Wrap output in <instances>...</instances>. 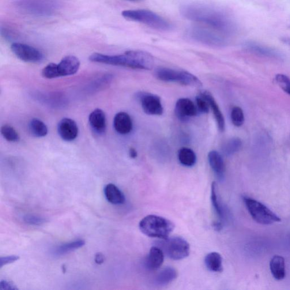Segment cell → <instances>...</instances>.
<instances>
[{
    "label": "cell",
    "instance_id": "obj_10",
    "mask_svg": "<svg viewBox=\"0 0 290 290\" xmlns=\"http://www.w3.org/2000/svg\"><path fill=\"white\" fill-rule=\"evenodd\" d=\"M11 50L22 61L27 63H39L44 59L43 53L30 45L14 43L11 46Z\"/></svg>",
    "mask_w": 290,
    "mask_h": 290
},
{
    "label": "cell",
    "instance_id": "obj_21",
    "mask_svg": "<svg viewBox=\"0 0 290 290\" xmlns=\"http://www.w3.org/2000/svg\"><path fill=\"white\" fill-rule=\"evenodd\" d=\"M270 269L276 280L278 281L284 280L286 277L285 258L281 256H274L270 262Z\"/></svg>",
    "mask_w": 290,
    "mask_h": 290
},
{
    "label": "cell",
    "instance_id": "obj_37",
    "mask_svg": "<svg viewBox=\"0 0 290 290\" xmlns=\"http://www.w3.org/2000/svg\"><path fill=\"white\" fill-rule=\"evenodd\" d=\"M18 289L12 282L1 280L0 282V290H16Z\"/></svg>",
    "mask_w": 290,
    "mask_h": 290
},
{
    "label": "cell",
    "instance_id": "obj_24",
    "mask_svg": "<svg viewBox=\"0 0 290 290\" xmlns=\"http://www.w3.org/2000/svg\"><path fill=\"white\" fill-rule=\"evenodd\" d=\"M245 47L247 50L258 55L270 58H277L278 56L277 52L272 49L254 42L247 43L245 45Z\"/></svg>",
    "mask_w": 290,
    "mask_h": 290
},
{
    "label": "cell",
    "instance_id": "obj_20",
    "mask_svg": "<svg viewBox=\"0 0 290 290\" xmlns=\"http://www.w3.org/2000/svg\"><path fill=\"white\" fill-rule=\"evenodd\" d=\"M104 193L107 200L112 204H123L126 201L125 195L114 184H107L104 188Z\"/></svg>",
    "mask_w": 290,
    "mask_h": 290
},
{
    "label": "cell",
    "instance_id": "obj_30",
    "mask_svg": "<svg viewBox=\"0 0 290 290\" xmlns=\"http://www.w3.org/2000/svg\"><path fill=\"white\" fill-rule=\"evenodd\" d=\"M1 133L6 141L16 142L20 140V135L14 128L9 125H4L1 128Z\"/></svg>",
    "mask_w": 290,
    "mask_h": 290
},
{
    "label": "cell",
    "instance_id": "obj_38",
    "mask_svg": "<svg viewBox=\"0 0 290 290\" xmlns=\"http://www.w3.org/2000/svg\"><path fill=\"white\" fill-rule=\"evenodd\" d=\"M104 261V257L102 254L97 253L96 255L95 262L97 264L100 265Z\"/></svg>",
    "mask_w": 290,
    "mask_h": 290
},
{
    "label": "cell",
    "instance_id": "obj_19",
    "mask_svg": "<svg viewBox=\"0 0 290 290\" xmlns=\"http://www.w3.org/2000/svg\"><path fill=\"white\" fill-rule=\"evenodd\" d=\"M208 160L210 167L218 179H223L225 174V165L223 157L219 153L213 150L208 154Z\"/></svg>",
    "mask_w": 290,
    "mask_h": 290
},
{
    "label": "cell",
    "instance_id": "obj_9",
    "mask_svg": "<svg viewBox=\"0 0 290 290\" xmlns=\"http://www.w3.org/2000/svg\"><path fill=\"white\" fill-rule=\"evenodd\" d=\"M157 246L160 247L168 258L174 260L185 258L190 253L189 243L181 237H168L158 242Z\"/></svg>",
    "mask_w": 290,
    "mask_h": 290
},
{
    "label": "cell",
    "instance_id": "obj_34",
    "mask_svg": "<svg viewBox=\"0 0 290 290\" xmlns=\"http://www.w3.org/2000/svg\"><path fill=\"white\" fill-rule=\"evenodd\" d=\"M24 221L25 223L32 226L42 225L47 222L46 218L32 214L26 215L24 217Z\"/></svg>",
    "mask_w": 290,
    "mask_h": 290
},
{
    "label": "cell",
    "instance_id": "obj_28",
    "mask_svg": "<svg viewBox=\"0 0 290 290\" xmlns=\"http://www.w3.org/2000/svg\"><path fill=\"white\" fill-rule=\"evenodd\" d=\"M211 201H212V206L216 212L217 216L219 218L218 222L222 224V221L224 218V212L223 207L221 205L219 198H218L217 194V187L216 183H213L212 185V192H211Z\"/></svg>",
    "mask_w": 290,
    "mask_h": 290
},
{
    "label": "cell",
    "instance_id": "obj_17",
    "mask_svg": "<svg viewBox=\"0 0 290 290\" xmlns=\"http://www.w3.org/2000/svg\"><path fill=\"white\" fill-rule=\"evenodd\" d=\"M164 258L163 252L160 247L158 246L152 247L146 259V267L150 270H158L163 264Z\"/></svg>",
    "mask_w": 290,
    "mask_h": 290
},
{
    "label": "cell",
    "instance_id": "obj_36",
    "mask_svg": "<svg viewBox=\"0 0 290 290\" xmlns=\"http://www.w3.org/2000/svg\"><path fill=\"white\" fill-rule=\"evenodd\" d=\"M19 258H20L19 256L15 255L1 257L0 258V267L2 268L3 266L16 262Z\"/></svg>",
    "mask_w": 290,
    "mask_h": 290
},
{
    "label": "cell",
    "instance_id": "obj_27",
    "mask_svg": "<svg viewBox=\"0 0 290 290\" xmlns=\"http://www.w3.org/2000/svg\"><path fill=\"white\" fill-rule=\"evenodd\" d=\"M242 146V141L239 138L234 137L228 139L222 148V153L229 157L238 152Z\"/></svg>",
    "mask_w": 290,
    "mask_h": 290
},
{
    "label": "cell",
    "instance_id": "obj_35",
    "mask_svg": "<svg viewBox=\"0 0 290 290\" xmlns=\"http://www.w3.org/2000/svg\"><path fill=\"white\" fill-rule=\"evenodd\" d=\"M196 106L199 112L202 114H208L209 112L210 105L208 101L206 100L202 96H199L195 98Z\"/></svg>",
    "mask_w": 290,
    "mask_h": 290
},
{
    "label": "cell",
    "instance_id": "obj_16",
    "mask_svg": "<svg viewBox=\"0 0 290 290\" xmlns=\"http://www.w3.org/2000/svg\"><path fill=\"white\" fill-rule=\"evenodd\" d=\"M114 127L117 132L120 134H129L133 129L132 120L127 113L120 112L115 116Z\"/></svg>",
    "mask_w": 290,
    "mask_h": 290
},
{
    "label": "cell",
    "instance_id": "obj_15",
    "mask_svg": "<svg viewBox=\"0 0 290 290\" xmlns=\"http://www.w3.org/2000/svg\"><path fill=\"white\" fill-rule=\"evenodd\" d=\"M89 122L94 133L99 135L105 133L107 129L106 116L101 109H96L90 114Z\"/></svg>",
    "mask_w": 290,
    "mask_h": 290
},
{
    "label": "cell",
    "instance_id": "obj_18",
    "mask_svg": "<svg viewBox=\"0 0 290 290\" xmlns=\"http://www.w3.org/2000/svg\"><path fill=\"white\" fill-rule=\"evenodd\" d=\"M200 95L208 101L210 107L212 109L215 119H216L218 129L221 132H223L225 130V120L219 105L210 93L205 91L202 92Z\"/></svg>",
    "mask_w": 290,
    "mask_h": 290
},
{
    "label": "cell",
    "instance_id": "obj_25",
    "mask_svg": "<svg viewBox=\"0 0 290 290\" xmlns=\"http://www.w3.org/2000/svg\"><path fill=\"white\" fill-rule=\"evenodd\" d=\"M29 128L30 133L35 137H44L48 134V128L46 124L37 118L32 119L30 122Z\"/></svg>",
    "mask_w": 290,
    "mask_h": 290
},
{
    "label": "cell",
    "instance_id": "obj_26",
    "mask_svg": "<svg viewBox=\"0 0 290 290\" xmlns=\"http://www.w3.org/2000/svg\"><path fill=\"white\" fill-rule=\"evenodd\" d=\"M178 160L180 163L184 166L192 167L196 163L197 157L193 150L183 148L179 150Z\"/></svg>",
    "mask_w": 290,
    "mask_h": 290
},
{
    "label": "cell",
    "instance_id": "obj_11",
    "mask_svg": "<svg viewBox=\"0 0 290 290\" xmlns=\"http://www.w3.org/2000/svg\"><path fill=\"white\" fill-rule=\"evenodd\" d=\"M136 98L140 101L143 111L149 115L161 116L163 107L160 97L148 93H138Z\"/></svg>",
    "mask_w": 290,
    "mask_h": 290
},
{
    "label": "cell",
    "instance_id": "obj_40",
    "mask_svg": "<svg viewBox=\"0 0 290 290\" xmlns=\"http://www.w3.org/2000/svg\"><path fill=\"white\" fill-rule=\"evenodd\" d=\"M128 1H139V0H128Z\"/></svg>",
    "mask_w": 290,
    "mask_h": 290
},
{
    "label": "cell",
    "instance_id": "obj_1",
    "mask_svg": "<svg viewBox=\"0 0 290 290\" xmlns=\"http://www.w3.org/2000/svg\"><path fill=\"white\" fill-rule=\"evenodd\" d=\"M181 13L188 20L208 26L227 36L235 32L236 26L232 19L223 11L212 6L186 5L181 8Z\"/></svg>",
    "mask_w": 290,
    "mask_h": 290
},
{
    "label": "cell",
    "instance_id": "obj_12",
    "mask_svg": "<svg viewBox=\"0 0 290 290\" xmlns=\"http://www.w3.org/2000/svg\"><path fill=\"white\" fill-rule=\"evenodd\" d=\"M175 112L181 122L186 123L192 117L197 116L199 111L196 105H195L191 100L188 98H180L176 101Z\"/></svg>",
    "mask_w": 290,
    "mask_h": 290
},
{
    "label": "cell",
    "instance_id": "obj_6",
    "mask_svg": "<svg viewBox=\"0 0 290 290\" xmlns=\"http://www.w3.org/2000/svg\"><path fill=\"white\" fill-rule=\"evenodd\" d=\"M243 200L253 220L263 225H272L281 221V218L262 203L248 196H243Z\"/></svg>",
    "mask_w": 290,
    "mask_h": 290
},
{
    "label": "cell",
    "instance_id": "obj_7",
    "mask_svg": "<svg viewBox=\"0 0 290 290\" xmlns=\"http://www.w3.org/2000/svg\"><path fill=\"white\" fill-rule=\"evenodd\" d=\"M155 76L161 81L178 83L192 87L200 88L202 86V82L197 77L187 71L158 67L155 71Z\"/></svg>",
    "mask_w": 290,
    "mask_h": 290
},
{
    "label": "cell",
    "instance_id": "obj_5",
    "mask_svg": "<svg viewBox=\"0 0 290 290\" xmlns=\"http://www.w3.org/2000/svg\"><path fill=\"white\" fill-rule=\"evenodd\" d=\"M16 6L22 12L35 16H51L58 12V0H18Z\"/></svg>",
    "mask_w": 290,
    "mask_h": 290
},
{
    "label": "cell",
    "instance_id": "obj_39",
    "mask_svg": "<svg viewBox=\"0 0 290 290\" xmlns=\"http://www.w3.org/2000/svg\"><path fill=\"white\" fill-rule=\"evenodd\" d=\"M129 156L132 159H134V158H137L138 156L137 152L136 150L134 148H130L129 149Z\"/></svg>",
    "mask_w": 290,
    "mask_h": 290
},
{
    "label": "cell",
    "instance_id": "obj_13",
    "mask_svg": "<svg viewBox=\"0 0 290 290\" xmlns=\"http://www.w3.org/2000/svg\"><path fill=\"white\" fill-rule=\"evenodd\" d=\"M58 131L60 137L67 142L76 139L79 131L77 123L69 118H64L60 120L58 126Z\"/></svg>",
    "mask_w": 290,
    "mask_h": 290
},
{
    "label": "cell",
    "instance_id": "obj_33",
    "mask_svg": "<svg viewBox=\"0 0 290 290\" xmlns=\"http://www.w3.org/2000/svg\"><path fill=\"white\" fill-rule=\"evenodd\" d=\"M276 81L278 85L290 96V79L285 74H278L276 76Z\"/></svg>",
    "mask_w": 290,
    "mask_h": 290
},
{
    "label": "cell",
    "instance_id": "obj_2",
    "mask_svg": "<svg viewBox=\"0 0 290 290\" xmlns=\"http://www.w3.org/2000/svg\"><path fill=\"white\" fill-rule=\"evenodd\" d=\"M89 60L94 63L139 70H151L154 64L153 56L148 52L141 51H129L118 55L94 53L90 56Z\"/></svg>",
    "mask_w": 290,
    "mask_h": 290
},
{
    "label": "cell",
    "instance_id": "obj_32",
    "mask_svg": "<svg viewBox=\"0 0 290 290\" xmlns=\"http://www.w3.org/2000/svg\"><path fill=\"white\" fill-rule=\"evenodd\" d=\"M42 76L45 78L54 79L59 77L57 64L50 63L42 70Z\"/></svg>",
    "mask_w": 290,
    "mask_h": 290
},
{
    "label": "cell",
    "instance_id": "obj_14",
    "mask_svg": "<svg viewBox=\"0 0 290 290\" xmlns=\"http://www.w3.org/2000/svg\"><path fill=\"white\" fill-rule=\"evenodd\" d=\"M59 77L72 76L76 74L80 66V62L74 56H67L57 64Z\"/></svg>",
    "mask_w": 290,
    "mask_h": 290
},
{
    "label": "cell",
    "instance_id": "obj_8",
    "mask_svg": "<svg viewBox=\"0 0 290 290\" xmlns=\"http://www.w3.org/2000/svg\"><path fill=\"white\" fill-rule=\"evenodd\" d=\"M188 35L198 42L214 47H223L228 43V36L209 28L193 27L188 30Z\"/></svg>",
    "mask_w": 290,
    "mask_h": 290
},
{
    "label": "cell",
    "instance_id": "obj_31",
    "mask_svg": "<svg viewBox=\"0 0 290 290\" xmlns=\"http://www.w3.org/2000/svg\"><path fill=\"white\" fill-rule=\"evenodd\" d=\"M231 121L233 125L237 127L243 126L244 123V115L242 109L239 107H234L231 113Z\"/></svg>",
    "mask_w": 290,
    "mask_h": 290
},
{
    "label": "cell",
    "instance_id": "obj_23",
    "mask_svg": "<svg viewBox=\"0 0 290 290\" xmlns=\"http://www.w3.org/2000/svg\"><path fill=\"white\" fill-rule=\"evenodd\" d=\"M223 259L218 252H211L205 258V265L208 270L213 272H222L223 271Z\"/></svg>",
    "mask_w": 290,
    "mask_h": 290
},
{
    "label": "cell",
    "instance_id": "obj_3",
    "mask_svg": "<svg viewBox=\"0 0 290 290\" xmlns=\"http://www.w3.org/2000/svg\"><path fill=\"white\" fill-rule=\"evenodd\" d=\"M141 231L150 238L163 239L174 231L175 225L171 221L156 215H149L139 222Z\"/></svg>",
    "mask_w": 290,
    "mask_h": 290
},
{
    "label": "cell",
    "instance_id": "obj_29",
    "mask_svg": "<svg viewBox=\"0 0 290 290\" xmlns=\"http://www.w3.org/2000/svg\"><path fill=\"white\" fill-rule=\"evenodd\" d=\"M85 242L84 240H77L72 242L64 244L56 248L54 254L58 256L68 254L82 247L85 246Z\"/></svg>",
    "mask_w": 290,
    "mask_h": 290
},
{
    "label": "cell",
    "instance_id": "obj_22",
    "mask_svg": "<svg viewBox=\"0 0 290 290\" xmlns=\"http://www.w3.org/2000/svg\"><path fill=\"white\" fill-rule=\"evenodd\" d=\"M177 277L178 272L174 267H166L158 273L155 281L158 285H167L175 280Z\"/></svg>",
    "mask_w": 290,
    "mask_h": 290
},
{
    "label": "cell",
    "instance_id": "obj_4",
    "mask_svg": "<svg viewBox=\"0 0 290 290\" xmlns=\"http://www.w3.org/2000/svg\"><path fill=\"white\" fill-rule=\"evenodd\" d=\"M122 16L127 20L138 22L162 31H167L172 28L171 25L164 18L149 10H124L122 12Z\"/></svg>",
    "mask_w": 290,
    "mask_h": 290
}]
</instances>
